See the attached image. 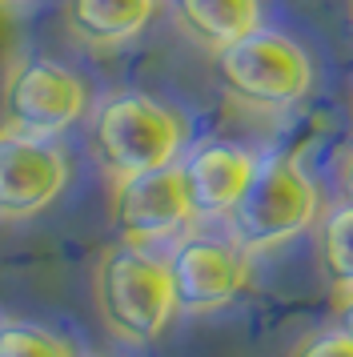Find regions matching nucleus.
I'll use <instances>...</instances> for the list:
<instances>
[{
	"label": "nucleus",
	"mask_w": 353,
	"mask_h": 357,
	"mask_svg": "<svg viewBox=\"0 0 353 357\" xmlns=\"http://www.w3.org/2000/svg\"><path fill=\"white\" fill-rule=\"evenodd\" d=\"M96 309L112 337L125 345H153L176 317L169 261L141 245H112L96 261Z\"/></svg>",
	"instance_id": "f257e3e1"
},
{
	"label": "nucleus",
	"mask_w": 353,
	"mask_h": 357,
	"mask_svg": "<svg viewBox=\"0 0 353 357\" xmlns=\"http://www.w3.org/2000/svg\"><path fill=\"white\" fill-rule=\"evenodd\" d=\"M189 141V125L144 93H112L93 109L89 149L112 181L176 165Z\"/></svg>",
	"instance_id": "f03ea898"
},
{
	"label": "nucleus",
	"mask_w": 353,
	"mask_h": 357,
	"mask_svg": "<svg viewBox=\"0 0 353 357\" xmlns=\"http://www.w3.org/2000/svg\"><path fill=\"white\" fill-rule=\"evenodd\" d=\"M317 213L321 193L309 169L297 157H273L257 169L253 185L245 189L237 209L229 213V229H233V241L249 257H257L313 229Z\"/></svg>",
	"instance_id": "7ed1b4c3"
},
{
	"label": "nucleus",
	"mask_w": 353,
	"mask_h": 357,
	"mask_svg": "<svg viewBox=\"0 0 353 357\" xmlns=\"http://www.w3.org/2000/svg\"><path fill=\"white\" fill-rule=\"evenodd\" d=\"M217 77L233 100L261 113H281L301 105L317 81L309 52L273 29H257L217 52Z\"/></svg>",
	"instance_id": "20e7f679"
},
{
	"label": "nucleus",
	"mask_w": 353,
	"mask_h": 357,
	"mask_svg": "<svg viewBox=\"0 0 353 357\" xmlns=\"http://www.w3.org/2000/svg\"><path fill=\"white\" fill-rule=\"evenodd\" d=\"M89 113V84L48 56L16 61L0 81V116L13 132L57 141Z\"/></svg>",
	"instance_id": "39448f33"
},
{
	"label": "nucleus",
	"mask_w": 353,
	"mask_h": 357,
	"mask_svg": "<svg viewBox=\"0 0 353 357\" xmlns=\"http://www.w3.org/2000/svg\"><path fill=\"white\" fill-rule=\"evenodd\" d=\"M193 221H197V209H193L181 161L112 181V225L121 229L125 245L153 249L160 241L181 237Z\"/></svg>",
	"instance_id": "423d86ee"
},
{
	"label": "nucleus",
	"mask_w": 353,
	"mask_h": 357,
	"mask_svg": "<svg viewBox=\"0 0 353 357\" xmlns=\"http://www.w3.org/2000/svg\"><path fill=\"white\" fill-rule=\"evenodd\" d=\"M169 277L176 293V313H217L237 301L249 285V253L233 237L193 233L181 237L169 253Z\"/></svg>",
	"instance_id": "0eeeda50"
},
{
	"label": "nucleus",
	"mask_w": 353,
	"mask_h": 357,
	"mask_svg": "<svg viewBox=\"0 0 353 357\" xmlns=\"http://www.w3.org/2000/svg\"><path fill=\"white\" fill-rule=\"evenodd\" d=\"M68 157L57 141L24 132H0V221H24L45 213L68 189Z\"/></svg>",
	"instance_id": "6e6552de"
},
{
	"label": "nucleus",
	"mask_w": 353,
	"mask_h": 357,
	"mask_svg": "<svg viewBox=\"0 0 353 357\" xmlns=\"http://www.w3.org/2000/svg\"><path fill=\"white\" fill-rule=\"evenodd\" d=\"M257 169H261L257 153L241 145H225V141L197 145L181 161L197 217H229L237 209V201L245 197V189L253 185Z\"/></svg>",
	"instance_id": "1a4fd4ad"
},
{
	"label": "nucleus",
	"mask_w": 353,
	"mask_h": 357,
	"mask_svg": "<svg viewBox=\"0 0 353 357\" xmlns=\"http://www.w3.org/2000/svg\"><path fill=\"white\" fill-rule=\"evenodd\" d=\"M160 0H64V29L89 49H121L149 29Z\"/></svg>",
	"instance_id": "9d476101"
},
{
	"label": "nucleus",
	"mask_w": 353,
	"mask_h": 357,
	"mask_svg": "<svg viewBox=\"0 0 353 357\" xmlns=\"http://www.w3.org/2000/svg\"><path fill=\"white\" fill-rule=\"evenodd\" d=\"M181 29L213 52L261 29V0H173Z\"/></svg>",
	"instance_id": "9b49d317"
},
{
	"label": "nucleus",
	"mask_w": 353,
	"mask_h": 357,
	"mask_svg": "<svg viewBox=\"0 0 353 357\" xmlns=\"http://www.w3.org/2000/svg\"><path fill=\"white\" fill-rule=\"evenodd\" d=\"M321 269L341 297H353V205H341L325 217L321 229Z\"/></svg>",
	"instance_id": "f8f14e48"
},
{
	"label": "nucleus",
	"mask_w": 353,
	"mask_h": 357,
	"mask_svg": "<svg viewBox=\"0 0 353 357\" xmlns=\"http://www.w3.org/2000/svg\"><path fill=\"white\" fill-rule=\"evenodd\" d=\"M0 357H77V349L45 325L0 321Z\"/></svg>",
	"instance_id": "ddd939ff"
},
{
	"label": "nucleus",
	"mask_w": 353,
	"mask_h": 357,
	"mask_svg": "<svg viewBox=\"0 0 353 357\" xmlns=\"http://www.w3.org/2000/svg\"><path fill=\"white\" fill-rule=\"evenodd\" d=\"M289 357H353V333L341 329V325L317 329V333H309Z\"/></svg>",
	"instance_id": "4468645a"
},
{
	"label": "nucleus",
	"mask_w": 353,
	"mask_h": 357,
	"mask_svg": "<svg viewBox=\"0 0 353 357\" xmlns=\"http://www.w3.org/2000/svg\"><path fill=\"white\" fill-rule=\"evenodd\" d=\"M341 329L353 333V297H345V305H341Z\"/></svg>",
	"instance_id": "2eb2a0df"
},
{
	"label": "nucleus",
	"mask_w": 353,
	"mask_h": 357,
	"mask_svg": "<svg viewBox=\"0 0 353 357\" xmlns=\"http://www.w3.org/2000/svg\"><path fill=\"white\" fill-rule=\"evenodd\" d=\"M345 193H350V205H353V157H350V173H345Z\"/></svg>",
	"instance_id": "dca6fc26"
},
{
	"label": "nucleus",
	"mask_w": 353,
	"mask_h": 357,
	"mask_svg": "<svg viewBox=\"0 0 353 357\" xmlns=\"http://www.w3.org/2000/svg\"><path fill=\"white\" fill-rule=\"evenodd\" d=\"M24 4H32V0H0V8H24Z\"/></svg>",
	"instance_id": "f3484780"
}]
</instances>
